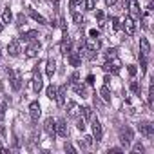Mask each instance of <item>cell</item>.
I'll return each mask as SVG.
<instances>
[{"instance_id":"obj_1","label":"cell","mask_w":154,"mask_h":154,"mask_svg":"<svg viewBox=\"0 0 154 154\" xmlns=\"http://www.w3.org/2000/svg\"><path fill=\"white\" fill-rule=\"evenodd\" d=\"M132 138H134V132H132L131 127L120 129V143H122L123 147H129V145L132 143Z\"/></svg>"},{"instance_id":"obj_2","label":"cell","mask_w":154,"mask_h":154,"mask_svg":"<svg viewBox=\"0 0 154 154\" xmlns=\"http://www.w3.org/2000/svg\"><path fill=\"white\" fill-rule=\"evenodd\" d=\"M120 67H122V62H120L116 56H114V58H109V62H105V63L102 65V69H103L105 72H118Z\"/></svg>"},{"instance_id":"obj_3","label":"cell","mask_w":154,"mask_h":154,"mask_svg":"<svg viewBox=\"0 0 154 154\" xmlns=\"http://www.w3.org/2000/svg\"><path fill=\"white\" fill-rule=\"evenodd\" d=\"M8 74H9V82H11V87H13L15 91H18V89L22 87V80H20L18 72H17L15 69H8Z\"/></svg>"},{"instance_id":"obj_4","label":"cell","mask_w":154,"mask_h":154,"mask_svg":"<svg viewBox=\"0 0 154 154\" xmlns=\"http://www.w3.org/2000/svg\"><path fill=\"white\" fill-rule=\"evenodd\" d=\"M91 127H93V138L96 141H100L102 136H103V131H102V125H100L98 118H91Z\"/></svg>"},{"instance_id":"obj_5","label":"cell","mask_w":154,"mask_h":154,"mask_svg":"<svg viewBox=\"0 0 154 154\" xmlns=\"http://www.w3.org/2000/svg\"><path fill=\"white\" fill-rule=\"evenodd\" d=\"M40 114H42L40 103H38V102H31V103H29V116H31V120L36 122V120L40 118Z\"/></svg>"},{"instance_id":"obj_6","label":"cell","mask_w":154,"mask_h":154,"mask_svg":"<svg viewBox=\"0 0 154 154\" xmlns=\"http://www.w3.org/2000/svg\"><path fill=\"white\" fill-rule=\"evenodd\" d=\"M44 131H45L51 138H54V136H56V120L47 118V120L44 122Z\"/></svg>"},{"instance_id":"obj_7","label":"cell","mask_w":154,"mask_h":154,"mask_svg":"<svg viewBox=\"0 0 154 154\" xmlns=\"http://www.w3.org/2000/svg\"><path fill=\"white\" fill-rule=\"evenodd\" d=\"M67 134H69V131H67V123H65V120H63V118L56 120V136H60V138H67Z\"/></svg>"},{"instance_id":"obj_8","label":"cell","mask_w":154,"mask_h":154,"mask_svg":"<svg viewBox=\"0 0 154 154\" xmlns=\"http://www.w3.org/2000/svg\"><path fill=\"white\" fill-rule=\"evenodd\" d=\"M123 29H125V33H127V35H134V33H136V24H134V18L125 17V20H123Z\"/></svg>"},{"instance_id":"obj_9","label":"cell","mask_w":154,"mask_h":154,"mask_svg":"<svg viewBox=\"0 0 154 154\" xmlns=\"http://www.w3.org/2000/svg\"><path fill=\"white\" fill-rule=\"evenodd\" d=\"M138 129H140V132H141L143 136H147V138H150V136L154 134V125H152V123H147V122H145V123H140Z\"/></svg>"},{"instance_id":"obj_10","label":"cell","mask_w":154,"mask_h":154,"mask_svg":"<svg viewBox=\"0 0 154 154\" xmlns=\"http://www.w3.org/2000/svg\"><path fill=\"white\" fill-rule=\"evenodd\" d=\"M84 45H85V49H87V51H98V49H100V40H98V38L89 36V38L85 40V44H84Z\"/></svg>"},{"instance_id":"obj_11","label":"cell","mask_w":154,"mask_h":154,"mask_svg":"<svg viewBox=\"0 0 154 154\" xmlns=\"http://www.w3.org/2000/svg\"><path fill=\"white\" fill-rule=\"evenodd\" d=\"M129 17L131 18H138L140 17V6H138V0H129Z\"/></svg>"},{"instance_id":"obj_12","label":"cell","mask_w":154,"mask_h":154,"mask_svg":"<svg viewBox=\"0 0 154 154\" xmlns=\"http://www.w3.org/2000/svg\"><path fill=\"white\" fill-rule=\"evenodd\" d=\"M8 53H9L11 56H18V54H20V40H13V42H9V45H8Z\"/></svg>"},{"instance_id":"obj_13","label":"cell","mask_w":154,"mask_h":154,"mask_svg":"<svg viewBox=\"0 0 154 154\" xmlns=\"http://www.w3.org/2000/svg\"><path fill=\"white\" fill-rule=\"evenodd\" d=\"M67 62H69L72 67H78V65L82 63V56H80V53H69V54H67Z\"/></svg>"},{"instance_id":"obj_14","label":"cell","mask_w":154,"mask_h":154,"mask_svg":"<svg viewBox=\"0 0 154 154\" xmlns=\"http://www.w3.org/2000/svg\"><path fill=\"white\" fill-rule=\"evenodd\" d=\"M67 111H69V118H78L80 116V107H78L76 102H69Z\"/></svg>"},{"instance_id":"obj_15","label":"cell","mask_w":154,"mask_h":154,"mask_svg":"<svg viewBox=\"0 0 154 154\" xmlns=\"http://www.w3.org/2000/svg\"><path fill=\"white\" fill-rule=\"evenodd\" d=\"M149 53H150V44H149L147 38H141L140 40V54L141 56H149Z\"/></svg>"},{"instance_id":"obj_16","label":"cell","mask_w":154,"mask_h":154,"mask_svg":"<svg viewBox=\"0 0 154 154\" xmlns=\"http://www.w3.org/2000/svg\"><path fill=\"white\" fill-rule=\"evenodd\" d=\"M38 51H40V44L33 40V44H31V45H29V47L26 49V54H27L29 58H35V56L38 54Z\"/></svg>"},{"instance_id":"obj_17","label":"cell","mask_w":154,"mask_h":154,"mask_svg":"<svg viewBox=\"0 0 154 154\" xmlns=\"http://www.w3.org/2000/svg\"><path fill=\"white\" fill-rule=\"evenodd\" d=\"M65 89H67V85H62V87H58L56 89V103L58 105H63L65 103Z\"/></svg>"},{"instance_id":"obj_18","label":"cell","mask_w":154,"mask_h":154,"mask_svg":"<svg viewBox=\"0 0 154 154\" xmlns=\"http://www.w3.org/2000/svg\"><path fill=\"white\" fill-rule=\"evenodd\" d=\"M36 38H38V31H35V29L26 31V33H22V36H20V40H24V42H33V40H36Z\"/></svg>"},{"instance_id":"obj_19","label":"cell","mask_w":154,"mask_h":154,"mask_svg":"<svg viewBox=\"0 0 154 154\" xmlns=\"http://www.w3.org/2000/svg\"><path fill=\"white\" fill-rule=\"evenodd\" d=\"M42 87H44V84H42V76H40V72H35V78H33V91H35V93H40Z\"/></svg>"},{"instance_id":"obj_20","label":"cell","mask_w":154,"mask_h":154,"mask_svg":"<svg viewBox=\"0 0 154 154\" xmlns=\"http://www.w3.org/2000/svg\"><path fill=\"white\" fill-rule=\"evenodd\" d=\"M100 96H102V100H103V102H107V103L111 102V91H109V87H107V84L100 87Z\"/></svg>"},{"instance_id":"obj_21","label":"cell","mask_w":154,"mask_h":154,"mask_svg":"<svg viewBox=\"0 0 154 154\" xmlns=\"http://www.w3.org/2000/svg\"><path fill=\"white\" fill-rule=\"evenodd\" d=\"M54 71H56V63H54V60H47V67H45V72H47V76H49V78H53Z\"/></svg>"},{"instance_id":"obj_22","label":"cell","mask_w":154,"mask_h":154,"mask_svg":"<svg viewBox=\"0 0 154 154\" xmlns=\"http://www.w3.org/2000/svg\"><path fill=\"white\" fill-rule=\"evenodd\" d=\"M71 87L74 89V93H76V94H82V96H85V93H87V91H85V85H84V84H78V82H76V84H72Z\"/></svg>"},{"instance_id":"obj_23","label":"cell","mask_w":154,"mask_h":154,"mask_svg":"<svg viewBox=\"0 0 154 154\" xmlns=\"http://www.w3.org/2000/svg\"><path fill=\"white\" fill-rule=\"evenodd\" d=\"M29 15H31V18H35L38 24H47V20L40 15V13H36V11H33V9H29Z\"/></svg>"},{"instance_id":"obj_24","label":"cell","mask_w":154,"mask_h":154,"mask_svg":"<svg viewBox=\"0 0 154 154\" xmlns=\"http://www.w3.org/2000/svg\"><path fill=\"white\" fill-rule=\"evenodd\" d=\"M13 20V13H11V9L8 8V9H4V13H2V22L4 24H9Z\"/></svg>"},{"instance_id":"obj_25","label":"cell","mask_w":154,"mask_h":154,"mask_svg":"<svg viewBox=\"0 0 154 154\" xmlns=\"http://www.w3.org/2000/svg\"><path fill=\"white\" fill-rule=\"evenodd\" d=\"M60 49H62V53H63V54H69V53H71V40H67V38H65V40L62 42Z\"/></svg>"},{"instance_id":"obj_26","label":"cell","mask_w":154,"mask_h":154,"mask_svg":"<svg viewBox=\"0 0 154 154\" xmlns=\"http://www.w3.org/2000/svg\"><path fill=\"white\" fill-rule=\"evenodd\" d=\"M80 112L84 114V120H91L93 118V109L91 107H84V109H80Z\"/></svg>"},{"instance_id":"obj_27","label":"cell","mask_w":154,"mask_h":154,"mask_svg":"<svg viewBox=\"0 0 154 154\" xmlns=\"http://www.w3.org/2000/svg\"><path fill=\"white\" fill-rule=\"evenodd\" d=\"M45 93H47V98H49V100H54V98H56V87H54V85H49Z\"/></svg>"},{"instance_id":"obj_28","label":"cell","mask_w":154,"mask_h":154,"mask_svg":"<svg viewBox=\"0 0 154 154\" xmlns=\"http://www.w3.org/2000/svg\"><path fill=\"white\" fill-rule=\"evenodd\" d=\"M71 15H72V20H74V24H84V17H82L80 13L71 11Z\"/></svg>"},{"instance_id":"obj_29","label":"cell","mask_w":154,"mask_h":154,"mask_svg":"<svg viewBox=\"0 0 154 154\" xmlns=\"http://www.w3.org/2000/svg\"><path fill=\"white\" fill-rule=\"evenodd\" d=\"M131 91H132L134 94H140V93H141V87H140V84H138V82H131Z\"/></svg>"},{"instance_id":"obj_30","label":"cell","mask_w":154,"mask_h":154,"mask_svg":"<svg viewBox=\"0 0 154 154\" xmlns=\"http://www.w3.org/2000/svg\"><path fill=\"white\" fill-rule=\"evenodd\" d=\"M143 152V145L138 141V143H134V147H132V154H141Z\"/></svg>"},{"instance_id":"obj_31","label":"cell","mask_w":154,"mask_h":154,"mask_svg":"<svg viewBox=\"0 0 154 154\" xmlns=\"http://www.w3.org/2000/svg\"><path fill=\"white\" fill-rule=\"evenodd\" d=\"M140 65H141V72H145L147 71V56L140 54Z\"/></svg>"},{"instance_id":"obj_32","label":"cell","mask_w":154,"mask_h":154,"mask_svg":"<svg viewBox=\"0 0 154 154\" xmlns=\"http://www.w3.org/2000/svg\"><path fill=\"white\" fill-rule=\"evenodd\" d=\"M94 4H96V0H85V9L87 11H93L94 9Z\"/></svg>"},{"instance_id":"obj_33","label":"cell","mask_w":154,"mask_h":154,"mask_svg":"<svg viewBox=\"0 0 154 154\" xmlns=\"http://www.w3.org/2000/svg\"><path fill=\"white\" fill-rule=\"evenodd\" d=\"M80 4H82V0H71V2H69L71 11H76V6H80Z\"/></svg>"},{"instance_id":"obj_34","label":"cell","mask_w":154,"mask_h":154,"mask_svg":"<svg viewBox=\"0 0 154 154\" xmlns=\"http://www.w3.org/2000/svg\"><path fill=\"white\" fill-rule=\"evenodd\" d=\"M93 140H94L93 136H85V138H84V141H82V143H84V147H91V145H93Z\"/></svg>"},{"instance_id":"obj_35","label":"cell","mask_w":154,"mask_h":154,"mask_svg":"<svg viewBox=\"0 0 154 154\" xmlns=\"http://www.w3.org/2000/svg\"><path fill=\"white\" fill-rule=\"evenodd\" d=\"M78 78H80L78 72H72V74H71V78H69V84H71V85H72V84H76V82H78Z\"/></svg>"},{"instance_id":"obj_36","label":"cell","mask_w":154,"mask_h":154,"mask_svg":"<svg viewBox=\"0 0 154 154\" xmlns=\"http://www.w3.org/2000/svg\"><path fill=\"white\" fill-rule=\"evenodd\" d=\"M17 22H18L17 26H18V27H22V26L26 24V17H24V15H18V18H17Z\"/></svg>"},{"instance_id":"obj_37","label":"cell","mask_w":154,"mask_h":154,"mask_svg":"<svg viewBox=\"0 0 154 154\" xmlns=\"http://www.w3.org/2000/svg\"><path fill=\"white\" fill-rule=\"evenodd\" d=\"M76 127H78V131H85V120L84 118L78 120V125H76Z\"/></svg>"},{"instance_id":"obj_38","label":"cell","mask_w":154,"mask_h":154,"mask_svg":"<svg viewBox=\"0 0 154 154\" xmlns=\"http://www.w3.org/2000/svg\"><path fill=\"white\" fill-rule=\"evenodd\" d=\"M116 53H118V51H116L114 47H112V49H109V51H107V58H114V56H116Z\"/></svg>"},{"instance_id":"obj_39","label":"cell","mask_w":154,"mask_h":154,"mask_svg":"<svg viewBox=\"0 0 154 154\" xmlns=\"http://www.w3.org/2000/svg\"><path fill=\"white\" fill-rule=\"evenodd\" d=\"M136 72H138L136 65H129V74H131V76H136Z\"/></svg>"},{"instance_id":"obj_40","label":"cell","mask_w":154,"mask_h":154,"mask_svg":"<svg viewBox=\"0 0 154 154\" xmlns=\"http://www.w3.org/2000/svg\"><path fill=\"white\" fill-rule=\"evenodd\" d=\"M63 149H65V150H67V152H72V154H74V152H76V149H74V147H72V145H71V143H65V147H63Z\"/></svg>"},{"instance_id":"obj_41","label":"cell","mask_w":154,"mask_h":154,"mask_svg":"<svg viewBox=\"0 0 154 154\" xmlns=\"http://www.w3.org/2000/svg\"><path fill=\"white\" fill-rule=\"evenodd\" d=\"M123 150L122 149H118V147H112V149H109V154H122Z\"/></svg>"},{"instance_id":"obj_42","label":"cell","mask_w":154,"mask_h":154,"mask_svg":"<svg viewBox=\"0 0 154 154\" xmlns=\"http://www.w3.org/2000/svg\"><path fill=\"white\" fill-rule=\"evenodd\" d=\"M4 116H6V105H0V122L4 120Z\"/></svg>"},{"instance_id":"obj_43","label":"cell","mask_w":154,"mask_h":154,"mask_svg":"<svg viewBox=\"0 0 154 154\" xmlns=\"http://www.w3.org/2000/svg\"><path fill=\"white\" fill-rule=\"evenodd\" d=\"M98 35H100V33H98L96 29H91V31H89V36H93V38H98Z\"/></svg>"},{"instance_id":"obj_44","label":"cell","mask_w":154,"mask_h":154,"mask_svg":"<svg viewBox=\"0 0 154 154\" xmlns=\"http://www.w3.org/2000/svg\"><path fill=\"white\" fill-rule=\"evenodd\" d=\"M103 17H105V15H103V11H96V18H98L100 22L103 20Z\"/></svg>"},{"instance_id":"obj_45","label":"cell","mask_w":154,"mask_h":154,"mask_svg":"<svg viewBox=\"0 0 154 154\" xmlns=\"http://www.w3.org/2000/svg\"><path fill=\"white\" fill-rule=\"evenodd\" d=\"M93 82H94V76L89 74V76H87V84H93Z\"/></svg>"},{"instance_id":"obj_46","label":"cell","mask_w":154,"mask_h":154,"mask_svg":"<svg viewBox=\"0 0 154 154\" xmlns=\"http://www.w3.org/2000/svg\"><path fill=\"white\" fill-rule=\"evenodd\" d=\"M105 4L107 6H112V4H116V0H105Z\"/></svg>"},{"instance_id":"obj_47","label":"cell","mask_w":154,"mask_h":154,"mask_svg":"<svg viewBox=\"0 0 154 154\" xmlns=\"http://www.w3.org/2000/svg\"><path fill=\"white\" fill-rule=\"evenodd\" d=\"M2 29H4V27H2V24H0V33H2Z\"/></svg>"},{"instance_id":"obj_48","label":"cell","mask_w":154,"mask_h":154,"mask_svg":"<svg viewBox=\"0 0 154 154\" xmlns=\"http://www.w3.org/2000/svg\"><path fill=\"white\" fill-rule=\"evenodd\" d=\"M0 54H2V53H0Z\"/></svg>"}]
</instances>
